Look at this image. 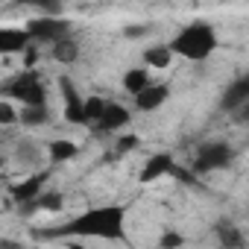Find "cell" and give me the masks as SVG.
<instances>
[{"instance_id": "23", "label": "cell", "mask_w": 249, "mask_h": 249, "mask_svg": "<svg viewBox=\"0 0 249 249\" xmlns=\"http://www.w3.org/2000/svg\"><path fill=\"white\" fill-rule=\"evenodd\" d=\"M138 144H141V141H138L135 135H120V138H117V147H114V153H111V159H123L126 153H132Z\"/></svg>"}, {"instance_id": "24", "label": "cell", "mask_w": 249, "mask_h": 249, "mask_svg": "<svg viewBox=\"0 0 249 249\" xmlns=\"http://www.w3.org/2000/svg\"><path fill=\"white\" fill-rule=\"evenodd\" d=\"M0 123H3V126H12V123H21V111H15L9 100H3V103H0Z\"/></svg>"}, {"instance_id": "16", "label": "cell", "mask_w": 249, "mask_h": 249, "mask_svg": "<svg viewBox=\"0 0 249 249\" xmlns=\"http://www.w3.org/2000/svg\"><path fill=\"white\" fill-rule=\"evenodd\" d=\"M150 82H153V73H150V68H147V65H135V68H129L126 73H123V79H120L123 91H126L129 97L141 94Z\"/></svg>"}, {"instance_id": "14", "label": "cell", "mask_w": 249, "mask_h": 249, "mask_svg": "<svg viewBox=\"0 0 249 249\" xmlns=\"http://www.w3.org/2000/svg\"><path fill=\"white\" fill-rule=\"evenodd\" d=\"M50 56L59 62V65H76L79 56H82V44L76 36H65L59 38L56 44H50Z\"/></svg>"}, {"instance_id": "6", "label": "cell", "mask_w": 249, "mask_h": 249, "mask_svg": "<svg viewBox=\"0 0 249 249\" xmlns=\"http://www.w3.org/2000/svg\"><path fill=\"white\" fill-rule=\"evenodd\" d=\"M59 97H62V117L71 126H85V97L79 94L71 76H59Z\"/></svg>"}, {"instance_id": "1", "label": "cell", "mask_w": 249, "mask_h": 249, "mask_svg": "<svg viewBox=\"0 0 249 249\" xmlns=\"http://www.w3.org/2000/svg\"><path fill=\"white\" fill-rule=\"evenodd\" d=\"M126 205H97L85 208L82 214L71 217L65 226L44 229L38 237L59 240V237H97V240H117V243H129L126 237Z\"/></svg>"}, {"instance_id": "7", "label": "cell", "mask_w": 249, "mask_h": 249, "mask_svg": "<svg viewBox=\"0 0 249 249\" xmlns=\"http://www.w3.org/2000/svg\"><path fill=\"white\" fill-rule=\"evenodd\" d=\"M47 179H50V170H36V173H30L27 179H21V182H15L12 188H9V196H12V202H18L21 208H27V205H33L44 191H47Z\"/></svg>"}, {"instance_id": "3", "label": "cell", "mask_w": 249, "mask_h": 249, "mask_svg": "<svg viewBox=\"0 0 249 249\" xmlns=\"http://www.w3.org/2000/svg\"><path fill=\"white\" fill-rule=\"evenodd\" d=\"M3 97L15 100L18 106H44L47 103V85L38 71H21L3 82Z\"/></svg>"}, {"instance_id": "18", "label": "cell", "mask_w": 249, "mask_h": 249, "mask_svg": "<svg viewBox=\"0 0 249 249\" xmlns=\"http://www.w3.org/2000/svg\"><path fill=\"white\" fill-rule=\"evenodd\" d=\"M214 234L223 246H246V234L231 223V220H217L214 226Z\"/></svg>"}, {"instance_id": "21", "label": "cell", "mask_w": 249, "mask_h": 249, "mask_svg": "<svg viewBox=\"0 0 249 249\" xmlns=\"http://www.w3.org/2000/svg\"><path fill=\"white\" fill-rule=\"evenodd\" d=\"M15 3L36 9V12H44V15H62V9H65V0H15Z\"/></svg>"}, {"instance_id": "20", "label": "cell", "mask_w": 249, "mask_h": 249, "mask_svg": "<svg viewBox=\"0 0 249 249\" xmlns=\"http://www.w3.org/2000/svg\"><path fill=\"white\" fill-rule=\"evenodd\" d=\"M65 208V196L59 194V191H44L33 205H27L24 211L27 214H33V211H62Z\"/></svg>"}, {"instance_id": "22", "label": "cell", "mask_w": 249, "mask_h": 249, "mask_svg": "<svg viewBox=\"0 0 249 249\" xmlns=\"http://www.w3.org/2000/svg\"><path fill=\"white\" fill-rule=\"evenodd\" d=\"M106 103H108V100H106V97H97V94H94V97H85V126L94 129V123L103 117Z\"/></svg>"}, {"instance_id": "19", "label": "cell", "mask_w": 249, "mask_h": 249, "mask_svg": "<svg viewBox=\"0 0 249 249\" xmlns=\"http://www.w3.org/2000/svg\"><path fill=\"white\" fill-rule=\"evenodd\" d=\"M15 161H18L21 167L38 164V161H41V147H38L36 141H30V138H21V141L15 144Z\"/></svg>"}, {"instance_id": "12", "label": "cell", "mask_w": 249, "mask_h": 249, "mask_svg": "<svg viewBox=\"0 0 249 249\" xmlns=\"http://www.w3.org/2000/svg\"><path fill=\"white\" fill-rule=\"evenodd\" d=\"M33 41L36 38L30 36L27 27H3V30H0V53H3V56L24 53V50H30Z\"/></svg>"}, {"instance_id": "17", "label": "cell", "mask_w": 249, "mask_h": 249, "mask_svg": "<svg viewBox=\"0 0 249 249\" xmlns=\"http://www.w3.org/2000/svg\"><path fill=\"white\" fill-rule=\"evenodd\" d=\"M53 120L47 103L44 106H21V126L27 129H38V126H47V123Z\"/></svg>"}, {"instance_id": "15", "label": "cell", "mask_w": 249, "mask_h": 249, "mask_svg": "<svg viewBox=\"0 0 249 249\" xmlns=\"http://www.w3.org/2000/svg\"><path fill=\"white\" fill-rule=\"evenodd\" d=\"M173 59H176V53H173L170 41H167V44H150V47L141 53V62H144L150 71H167V68L173 65Z\"/></svg>"}, {"instance_id": "13", "label": "cell", "mask_w": 249, "mask_h": 249, "mask_svg": "<svg viewBox=\"0 0 249 249\" xmlns=\"http://www.w3.org/2000/svg\"><path fill=\"white\" fill-rule=\"evenodd\" d=\"M44 153H47L50 164H68V161H76L79 159L82 147L76 141H71V138H50L47 147H44Z\"/></svg>"}, {"instance_id": "9", "label": "cell", "mask_w": 249, "mask_h": 249, "mask_svg": "<svg viewBox=\"0 0 249 249\" xmlns=\"http://www.w3.org/2000/svg\"><path fill=\"white\" fill-rule=\"evenodd\" d=\"M132 123V111L123 106V103H114V100H108L106 103V108H103V117L94 123V129L97 132H111V135H120L123 129H126Z\"/></svg>"}, {"instance_id": "11", "label": "cell", "mask_w": 249, "mask_h": 249, "mask_svg": "<svg viewBox=\"0 0 249 249\" xmlns=\"http://www.w3.org/2000/svg\"><path fill=\"white\" fill-rule=\"evenodd\" d=\"M132 100H135V108H138L141 114H153V111H159V108L170 100V85L153 79V82H150L141 94H135Z\"/></svg>"}, {"instance_id": "2", "label": "cell", "mask_w": 249, "mask_h": 249, "mask_svg": "<svg viewBox=\"0 0 249 249\" xmlns=\"http://www.w3.org/2000/svg\"><path fill=\"white\" fill-rule=\"evenodd\" d=\"M170 47L179 59L185 62H205L217 53L220 47V38H217V27L208 24V21H191L185 24L173 38H170Z\"/></svg>"}, {"instance_id": "25", "label": "cell", "mask_w": 249, "mask_h": 249, "mask_svg": "<svg viewBox=\"0 0 249 249\" xmlns=\"http://www.w3.org/2000/svg\"><path fill=\"white\" fill-rule=\"evenodd\" d=\"M188 243V237L185 234H179V231H173V229H167L161 237H159V246H164V249H173V246H185Z\"/></svg>"}, {"instance_id": "5", "label": "cell", "mask_w": 249, "mask_h": 249, "mask_svg": "<svg viewBox=\"0 0 249 249\" xmlns=\"http://www.w3.org/2000/svg\"><path fill=\"white\" fill-rule=\"evenodd\" d=\"M27 30H30V36L38 41V44H56L59 38H65V36H73V24L68 21V18H62V15H36V18H30L27 24H24Z\"/></svg>"}, {"instance_id": "10", "label": "cell", "mask_w": 249, "mask_h": 249, "mask_svg": "<svg viewBox=\"0 0 249 249\" xmlns=\"http://www.w3.org/2000/svg\"><path fill=\"white\" fill-rule=\"evenodd\" d=\"M243 106H249V71L240 73V76H234V79L223 88V94H220V108H223L226 114H234V111L243 108Z\"/></svg>"}, {"instance_id": "4", "label": "cell", "mask_w": 249, "mask_h": 249, "mask_svg": "<svg viewBox=\"0 0 249 249\" xmlns=\"http://www.w3.org/2000/svg\"><path fill=\"white\" fill-rule=\"evenodd\" d=\"M234 159H237L234 147H231L229 141H220V138H214V141H205V144H202V147L194 153V161H191V167H194V173H196V176H208V173L229 170V167L234 164Z\"/></svg>"}, {"instance_id": "8", "label": "cell", "mask_w": 249, "mask_h": 249, "mask_svg": "<svg viewBox=\"0 0 249 249\" xmlns=\"http://www.w3.org/2000/svg\"><path fill=\"white\" fill-rule=\"evenodd\" d=\"M176 167H179V164H176V156H173V153H153V156H147V161H144L138 179H141V185H153V182H159V179L173 176Z\"/></svg>"}]
</instances>
